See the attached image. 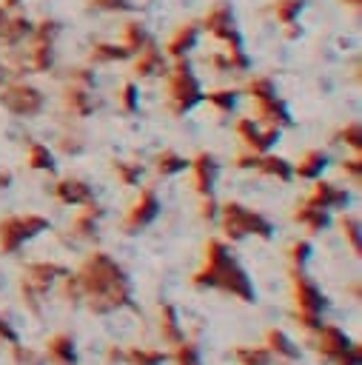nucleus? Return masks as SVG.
Returning <instances> with one entry per match:
<instances>
[{
    "mask_svg": "<svg viewBox=\"0 0 362 365\" xmlns=\"http://www.w3.org/2000/svg\"><path fill=\"white\" fill-rule=\"evenodd\" d=\"M77 282H80V291L88 297V308L94 314H111L128 305L131 299V282L125 271L105 251H94L83 259L77 271Z\"/></svg>",
    "mask_w": 362,
    "mask_h": 365,
    "instance_id": "f257e3e1",
    "label": "nucleus"
},
{
    "mask_svg": "<svg viewBox=\"0 0 362 365\" xmlns=\"http://www.w3.org/2000/svg\"><path fill=\"white\" fill-rule=\"evenodd\" d=\"M191 285L219 288L242 302H254V285H251L248 274L234 262V257L228 254V245L222 240L205 242V259H202V268L191 277Z\"/></svg>",
    "mask_w": 362,
    "mask_h": 365,
    "instance_id": "f03ea898",
    "label": "nucleus"
},
{
    "mask_svg": "<svg viewBox=\"0 0 362 365\" xmlns=\"http://www.w3.org/2000/svg\"><path fill=\"white\" fill-rule=\"evenodd\" d=\"M63 31V23L57 17H40L31 26L29 40L23 43L26 48H20V57H9L23 74H46L54 66V46L57 37Z\"/></svg>",
    "mask_w": 362,
    "mask_h": 365,
    "instance_id": "7ed1b4c3",
    "label": "nucleus"
},
{
    "mask_svg": "<svg viewBox=\"0 0 362 365\" xmlns=\"http://www.w3.org/2000/svg\"><path fill=\"white\" fill-rule=\"evenodd\" d=\"M202 100V86L188 63V57L171 60L165 71V108L174 117H182Z\"/></svg>",
    "mask_w": 362,
    "mask_h": 365,
    "instance_id": "20e7f679",
    "label": "nucleus"
},
{
    "mask_svg": "<svg viewBox=\"0 0 362 365\" xmlns=\"http://www.w3.org/2000/svg\"><path fill=\"white\" fill-rule=\"evenodd\" d=\"M217 220H219V228H222V234H225L228 240H242V237H248V234L268 240L271 231H274L271 222H268L259 211H254V208H248V205H242V202H234V200L219 205Z\"/></svg>",
    "mask_w": 362,
    "mask_h": 365,
    "instance_id": "39448f33",
    "label": "nucleus"
},
{
    "mask_svg": "<svg viewBox=\"0 0 362 365\" xmlns=\"http://www.w3.org/2000/svg\"><path fill=\"white\" fill-rule=\"evenodd\" d=\"M200 31H205L211 40H217L222 48H245L242 46V34L237 29V17L234 9L225 0H217L205 9V14L200 17Z\"/></svg>",
    "mask_w": 362,
    "mask_h": 365,
    "instance_id": "423d86ee",
    "label": "nucleus"
},
{
    "mask_svg": "<svg viewBox=\"0 0 362 365\" xmlns=\"http://www.w3.org/2000/svg\"><path fill=\"white\" fill-rule=\"evenodd\" d=\"M48 228V220L43 214H11V217H3L0 220V251L3 254H11L17 251L23 242H29L31 237L43 234Z\"/></svg>",
    "mask_w": 362,
    "mask_h": 365,
    "instance_id": "0eeeda50",
    "label": "nucleus"
},
{
    "mask_svg": "<svg viewBox=\"0 0 362 365\" xmlns=\"http://www.w3.org/2000/svg\"><path fill=\"white\" fill-rule=\"evenodd\" d=\"M0 106L14 117H37L46 108V97L34 83H26L20 77L0 88Z\"/></svg>",
    "mask_w": 362,
    "mask_h": 365,
    "instance_id": "6e6552de",
    "label": "nucleus"
},
{
    "mask_svg": "<svg viewBox=\"0 0 362 365\" xmlns=\"http://www.w3.org/2000/svg\"><path fill=\"white\" fill-rule=\"evenodd\" d=\"M279 131H282V128L262 125V123H257L254 117H237V120H234V134H237V140L242 143L245 151H254V154H265V151L279 140Z\"/></svg>",
    "mask_w": 362,
    "mask_h": 365,
    "instance_id": "1a4fd4ad",
    "label": "nucleus"
},
{
    "mask_svg": "<svg viewBox=\"0 0 362 365\" xmlns=\"http://www.w3.org/2000/svg\"><path fill=\"white\" fill-rule=\"evenodd\" d=\"M157 214H160V197H157V191H154L151 185H145V188H140L137 200H134L131 208L125 211L123 228H125L128 234H137V231L145 228Z\"/></svg>",
    "mask_w": 362,
    "mask_h": 365,
    "instance_id": "9d476101",
    "label": "nucleus"
},
{
    "mask_svg": "<svg viewBox=\"0 0 362 365\" xmlns=\"http://www.w3.org/2000/svg\"><path fill=\"white\" fill-rule=\"evenodd\" d=\"M291 282H294L296 311H299V314H322V308H325V294L316 288V282H311V279L302 274V265H291Z\"/></svg>",
    "mask_w": 362,
    "mask_h": 365,
    "instance_id": "9b49d317",
    "label": "nucleus"
},
{
    "mask_svg": "<svg viewBox=\"0 0 362 365\" xmlns=\"http://www.w3.org/2000/svg\"><path fill=\"white\" fill-rule=\"evenodd\" d=\"M197 40H200V20H182L165 40V57L171 60H180V57H188L194 48H197Z\"/></svg>",
    "mask_w": 362,
    "mask_h": 365,
    "instance_id": "f8f14e48",
    "label": "nucleus"
},
{
    "mask_svg": "<svg viewBox=\"0 0 362 365\" xmlns=\"http://www.w3.org/2000/svg\"><path fill=\"white\" fill-rule=\"evenodd\" d=\"M91 91H94V88H88V86H80V83L66 80V86H63V108H66L74 120L91 117L94 108H97V100H94Z\"/></svg>",
    "mask_w": 362,
    "mask_h": 365,
    "instance_id": "ddd939ff",
    "label": "nucleus"
},
{
    "mask_svg": "<svg viewBox=\"0 0 362 365\" xmlns=\"http://www.w3.org/2000/svg\"><path fill=\"white\" fill-rule=\"evenodd\" d=\"M131 57H134V77H140V80L165 77V71H168V57H165V51H160L154 46V40L148 46H143L137 54H131Z\"/></svg>",
    "mask_w": 362,
    "mask_h": 365,
    "instance_id": "4468645a",
    "label": "nucleus"
},
{
    "mask_svg": "<svg viewBox=\"0 0 362 365\" xmlns=\"http://www.w3.org/2000/svg\"><path fill=\"white\" fill-rule=\"evenodd\" d=\"M188 168H191L194 191H197L200 197L214 194V180H217V160H214V154L197 151V154L188 160Z\"/></svg>",
    "mask_w": 362,
    "mask_h": 365,
    "instance_id": "2eb2a0df",
    "label": "nucleus"
},
{
    "mask_svg": "<svg viewBox=\"0 0 362 365\" xmlns=\"http://www.w3.org/2000/svg\"><path fill=\"white\" fill-rule=\"evenodd\" d=\"M314 334H316V351H319V356L325 362H336L351 345V339L331 322H319V328Z\"/></svg>",
    "mask_w": 362,
    "mask_h": 365,
    "instance_id": "dca6fc26",
    "label": "nucleus"
},
{
    "mask_svg": "<svg viewBox=\"0 0 362 365\" xmlns=\"http://www.w3.org/2000/svg\"><path fill=\"white\" fill-rule=\"evenodd\" d=\"M51 194L63 205H83V202L94 200V191H91V185L83 177H60L51 185Z\"/></svg>",
    "mask_w": 362,
    "mask_h": 365,
    "instance_id": "f3484780",
    "label": "nucleus"
},
{
    "mask_svg": "<svg viewBox=\"0 0 362 365\" xmlns=\"http://www.w3.org/2000/svg\"><path fill=\"white\" fill-rule=\"evenodd\" d=\"M125 60H131V51L120 40H94L86 54L88 66H111V63H125Z\"/></svg>",
    "mask_w": 362,
    "mask_h": 365,
    "instance_id": "a211bd4d",
    "label": "nucleus"
},
{
    "mask_svg": "<svg viewBox=\"0 0 362 365\" xmlns=\"http://www.w3.org/2000/svg\"><path fill=\"white\" fill-rule=\"evenodd\" d=\"M63 274H66V268L57 265V262H31V265H26L23 282H26L29 288H34L37 294H46Z\"/></svg>",
    "mask_w": 362,
    "mask_h": 365,
    "instance_id": "6ab92c4d",
    "label": "nucleus"
},
{
    "mask_svg": "<svg viewBox=\"0 0 362 365\" xmlns=\"http://www.w3.org/2000/svg\"><path fill=\"white\" fill-rule=\"evenodd\" d=\"M254 120L262 125H274V128H285L291 125V111L285 108V103L279 97H268V100H257L254 103Z\"/></svg>",
    "mask_w": 362,
    "mask_h": 365,
    "instance_id": "aec40b11",
    "label": "nucleus"
},
{
    "mask_svg": "<svg viewBox=\"0 0 362 365\" xmlns=\"http://www.w3.org/2000/svg\"><path fill=\"white\" fill-rule=\"evenodd\" d=\"M31 26H34V20L26 17V14H9L6 23H3V31H0V46L9 48V51L11 48H20L29 40Z\"/></svg>",
    "mask_w": 362,
    "mask_h": 365,
    "instance_id": "412c9836",
    "label": "nucleus"
},
{
    "mask_svg": "<svg viewBox=\"0 0 362 365\" xmlns=\"http://www.w3.org/2000/svg\"><path fill=\"white\" fill-rule=\"evenodd\" d=\"M305 200L311 205H319V208H342L348 202V191L333 185V182H328V180H316Z\"/></svg>",
    "mask_w": 362,
    "mask_h": 365,
    "instance_id": "4be33fe9",
    "label": "nucleus"
},
{
    "mask_svg": "<svg viewBox=\"0 0 362 365\" xmlns=\"http://www.w3.org/2000/svg\"><path fill=\"white\" fill-rule=\"evenodd\" d=\"M328 165V154L322 148H308L299 154L296 165H291V174L299 177V180H316Z\"/></svg>",
    "mask_w": 362,
    "mask_h": 365,
    "instance_id": "5701e85b",
    "label": "nucleus"
},
{
    "mask_svg": "<svg viewBox=\"0 0 362 365\" xmlns=\"http://www.w3.org/2000/svg\"><path fill=\"white\" fill-rule=\"evenodd\" d=\"M103 217V208L94 202V200H88V202H83V208H77V214L71 217V231L77 234V237H83V240H88V237H94V231H97V220Z\"/></svg>",
    "mask_w": 362,
    "mask_h": 365,
    "instance_id": "b1692460",
    "label": "nucleus"
},
{
    "mask_svg": "<svg viewBox=\"0 0 362 365\" xmlns=\"http://www.w3.org/2000/svg\"><path fill=\"white\" fill-rule=\"evenodd\" d=\"M46 359L51 365H74L77 354H74V339L68 334H54L46 342Z\"/></svg>",
    "mask_w": 362,
    "mask_h": 365,
    "instance_id": "393cba45",
    "label": "nucleus"
},
{
    "mask_svg": "<svg viewBox=\"0 0 362 365\" xmlns=\"http://www.w3.org/2000/svg\"><path fill=\"white\" fill-rule=\"evenodd\" d=\"M254 171H257V174H262V177L279 180V182H288V180L294 177V174H291V163H288L285 157H279V154H268V151L257 157Z\"/></svg>",
    "mask_w": 362,
    "mask_h": 365,
    "instance_id": "a878e982",
    "label": "nucleus"
},
{
    "mask_svg": "<svg viewBox=\"0 0 362 365\" xmlns=\"http://www.w3.org/2000/svg\"><path fill=\"white\" fill-rule=\"evenodd\" d=\"M294 222H299L302 228H308L311 234L322 231L328 225V208H319V205H311L308 200H302L296 208H294Z\"/></svg>",
    "mask_w": 362,
    "mask_h": 365,
    "instance_id": "bb28decb",
    "label": "nucleus"
},
{
    "mask_svg": "<svg viewBox=\"0 0 362 365\" xmlns=\"http://www.w3.org/2000/svg\"><path fill=\"white\" fill-rule=\"evenodd\" d=\"M120 43L131 54H137L143 46L151 43V34H148V29H145L143 20H123V26H120Z\"/></svg>",
    "mask_w": 362,
    "mask_h": 365,
    "instance_id": "cd10ccee",
    "label": "nucleus"
},
{
    "mask_svg": "<svg viewBox=\"0 0 362 365\" xmlns=\"http://www.w3.org/2000/svg\"><path fill=\"white\" fill-rule=\"evenodd\" d=\"M26 165L31 171H54V154L48 151V145L37 143V140H29L26 143Z\"/></svg>",
    "mask_w": 362,
    "mask_h": 365,
    "instance_id": "c85d7f7f",
    "label": "nucleus"
},
{
    "mask_svg": "<svg viewBox=\"0 0 362 365\" xmlns=\"http://www.w3.org/2000/svg\"><path fill=\"white\" fill-rule=\"evenodd\" d=\"M237 88H231V86H222V88H208V91H202V100L214 108V111H219V114H231L234 108H237Z\"/></svg>",
    "mask_w": 362,
    "mask_h": 365,
    "instance_id": "c756f323",
    "label": "nucleus"
},
{
    "mask_svg": "<svg viewBox=\"0 0 362 365\" xmlns=\"http://www.w3.org/2000/svg\"><path fill=\"white\" fill-rule=\"evenodd\" d=\"M185 168H188V157H182V154H177L171 148L160 151L157 160H154V171L160 177H174V174H182Z\"/></svg>",
    "mask_w": 362,
    "mask_h": 365,
    "instance_id": "7c9ffc66",
    "label": "nucleus"
},
{
    "mask_svg": "<svg viewBox=\"0 0 362 365\" xmlns=\"http://www.w3.org/2000/svg\"><path fill=\"white\" fill-rule=\"evenodd\" d=\"M265 348L271 351V356H282V359H296L299 356V348L279 331V328H271L265 334Z\"/></svg>",
    "mask_w": 362,
    "mask_h": 365,
    "instance_id": "2f4dec72",
    "label": "nucleus"
},
{
    "mask_svg": "<svg viewBox=\"0 0 362 365\" xmlns=\"http://www.w3.org/2000/svg\"><path fill=\"white\" fill-rule=\"evenodd\" d=\"M271 14L279 26H291V23H299V14L305 9V0H271Z\"/></svg>",
    "mask_w": 362,
    "mask_h": 365,
    "instance_id": "473e14b6",
    "label": "nucleus"
},
{
    "mask_svg": "<svg viewBox=\"0 0 362 365\" xmlns=\"http://www.w3.org/2000/svg\"><path fill=\"white\" fill-rule=\"evenodd\" d=\"M160 334H162V339L171 342V345H177V342L182 339V328H180L177 311H174V305H168V302L160 305Z\"/></svg>",
    "mask_w": 362,
    "mask_h": 365,
    "instance_id": "72a5a7b5",
    "label": "nucleus"
},
{
    "mask_svg": "<svg viewBox=\"0 0 362 365\" xmlns=\"http://www.w3.org/2000/svg\"><path fill=\"white\" fill-rule=\"evenodd\" d=\"M245 94L257 103V100H268V97H276V83L274 77L268 74H254L245 80Z\"/></svg>",
    "mask_w": 362,
    "mask_h": 365,
    "instance_id": "f704fd0d",
    "label": "nucleus"
},
{
    "mask_svg": "<svg viewBox=\"0 0 362 365\" xmlns=\"http://www.w3.org/2000/svg\"><path fill=\"white\" fill-rule=\"evenodd\" d=\"M336 225H339V231H342V237L348 240V245H351V251L359 257V251H362V234H359V217L356 214H339V220H336Z\"/></svg>",
    "mask_w": 362,
    "mask_h": 365,
    "instance_id": "c9c22d12",
    "label": "nucleus"
},
{
    "mask_svg": "<svg viewBox=\"0 0 362 365\" xmlns=\"http://www.w3.org/2000/svg\"><path fill=\"white\" fill-rule=\"evenodd\" d=\"M237 365H271V351L265 345H239L234 348Z\"/></svg>",
    "mask_w": 362,
    "mask_h": 365,
    "instance_id": "e433bc0d",
    "label": "nucleus"
},
{
    "mask_svg": "<svg viewBox=\"0 0 362 365\" xmlns=\"http://www.w3.org/2000/svg\"><path fill=\"white\" fill-rule=\"evenodd\" d=\"M117 106H120L123 114H137L140 111V88H137L134 80L120 83V88H117Z\"/></svg>",
    "mask_w": 362,
    "mask_h": 365,
    "instance_id": "4c0bfd02",
    "label": "nucleus"
},
{
    "mask_svg": "<svg viewBox=\"0 0 362 365\" xmlns=\"http://www.w3.org/2000/svg\"><path fill=\"white\" fill-rule=\"evenodd\" d=\"M333 137H336V143L348 145L353 154H362V125L356 120H348L345 125H339V131Z\"/></svg>",
    "mask_w": 362,
    "mask_h": 365,
    "instance_id": "58836bf2",
    "label": "nucleus"
},
{
    "mask_svg": "<svg viewBox=\"0 0 362 365\" xmlns=\"http://www.w3.org/2000/svg\"><path fill=\"white\" fill-rule=\"evenodd\" d=\"M111 171L117 177L120 185H137L140 177H143V165L140 163H131V160H114L111 163Z\"/></svg>",
    "mask_w": 362,
    "mask_h": 365,
    "instance_id": "ea45409f",
    "label": "nucleus"
},
{
    "mask_svg": "<svg viewBox=\"0 0 362 365\" xmlns=\"http://www.w3.org/2000/svg\"><path fill=\"white\" fill-rule=\"evenodd\" d=\"M123 359L128 365H162L168 359L165 351H154V348H131L123 354Z\"/></svg>",
    "mask_w": 362,
    "mask_h": 365,
    "instance_id": "a19ab883",
    "label": "nucleus"
},
{
    "mask_svg": "<svg viewBox=\"0 0 362 365\" xmlns=\"http://www.w3.org/2000/svg\"><path fill=\"white\" fill-rule=\"evenodd\" d=\"M171 356H174L177 365H202L197 345H194V342H185V339H180V342L174 345V354H171Z\"/></svg>",
    "mask_w": 362,
    "mask_h": 365,
    "instance_id": "79ce46f5",
    "label": "nucleus"
},
{
    "mask_svg": "<svg viewBox=\"0 0 362 365\" xmlns=\"http://www.w3.org/2000/svg\"><path fill=\"white\" fill-rule=\"evenodd\" d=\"M86 6L94 11H105V14H123L134 9L131 0H86Z\"/></svg>",
    "mask_w": 362,
    "mask_h": 365,
    "instance_id": "37998d69",
    "label": "nucleus"
},
{
    "mask_svg": "<svg viewBox=\"0 0 362 365\" xmlns=\"http://www.w3.org/2000/svg\"><path fill=\"white\" fill-rule=\"evenodd\" d=\"M66 80H71V83H80V86H88V88H94L97 86V77H94V66H71L68 68V74H66Z\"/></svg>",
    "mask_w": 362,
    "mask_h": 365,
    "instance_id": "c03bdc74",
    "label": "nucleus"
},
{
    "mask_svg": "<svg viewBox=\"0 0 362 365\" xmlns=\"http://www.w3.org/2000/svg\"><path fill=\"white\" fill-rule=\"evenodd\" d=\"M83 145H86L83 137H80V134H71V131H63L60 140H57V148H60L63 154H80Z\"/></svg>",
    "mask_w": 362,
    "mask_h": 365,
    "instance_id": "a18cd8bd",
    "label": "nucleus"
},
{
    "mask_svg": "<svg viewBox=\"0 0 362 365\" xmlns=\"http://www.w3.org/2000/svg\"><path fill=\"white\" fill-rule=\"evenodd\" d=\"M339 171H342V174H345L351 182H359V180H362V154H353V157L342 160Z\"/></svg>",
    "mask_w": 362,
    "mask_h": 365,
    "instance_id": "49530a36",
    "label": "nucleus"
},
{
    "mask_svg": "<svg viewBox=\"0 0 362 365\" xmlns=\"http://www.w3.org/2000/svg\"><path fill=\"white\" fill-rule=\"evenodd\" d=\"M308 254H311V242H308V240H296V242H291V248H288L291 265H305Z\"/></svg>",
    "mask_w": 362,
    "mask_h": 365,
    "instance_id": "de8ad7c7",
    "label": "nucleus"
},
{
    "mask_svg": "<svg viewBox=\"0 0 362 365\" xmlns=\"http://www.w3.org/2000/svg\"><path fill=\"white\" fill-rule=\"evenodd\" d=\"M20 77H23V71H20L9 57H3V60H0V88L9 86V83H14V80H20Z\"/></svg>",
    "mask_w": 362,
    "mask_h": 365,
    "instance_id": "09e8293b",
    "label": "nucleus"
},
{
    "mask_svg": "<svg viewBox=\"0 0 362 365\" xmlns=\"http://www.w3.org/2000/svg\"><path fill=\"white\" fill-rule=\"evenodd\" d=\"M11 354L20 365H40V354H34L31 348H23L20 342H11Z\"/></svg>",
    "mask_w": 362,
    "mask_h": 365,
    "instance_id": "8fccbe9b",
    "label": "nucleus"
},
{
    "mask_svg": "<svg viewBox=\"0 0 362 365\" xmlns=\"http://www.w3.org/2000/svg\"><path fill=\"white\" fill-rule=\"evenodd\" d=\"M333 365H362V348H359V342H351L348 351H345Z\"/></svg>",
    "mask_w": 362,
    "mask_h": 365,
    "instance_id": "3c124183",
    "label": "nucleus"
},
{
    "mask_svg": "<svg viewBox=\"0 0 362 365\" xmlns=\"http://www.w3.org/2000/svg\"><path fill=\"white\" fill-rule=\"evenodd\" d=\"M217 211H219V208H217L214 194L200 197V217H202V220H208V222H211V220H217Z\"/></svg>",
    "mask_w": 362,
    "mask_h": 365,
    "instance_id": "603ef678",
    "label": "nucleus"
},
{
    "mask_svg": "<svg viewBox=\"0 0 362 365\" xmlns=\"http://www.w3.org/2000/svg\"><path fill=\"white\" fill-rule=\"evenodd\" d=\"M20 291H23V302H26V308H29L31 314H40V294H37L34 288H29L26 282H20Z\"/></svg>",
    "mask_w": 362,
    "mask_h": 365,
    "instance_id": "864d4df0",
    "label": "nucleus"
},
{
    "mask_svg": "<svg viewBox=\"0 0 362 365\" xmlns=\"http://www.w3.org/2000/svg\"><path fill=\"white\" fill-rule=\"evenodd\" d=\"M0 339H6V342H17V334H14V328L6 322V317H0Z\"/></svg>",
    "mask_w": 362,
    "mask_h": 365,
    "instance_id": "5fc2aeb1",
    "label": "nucleus"
},
{
    "mask_svg": "<svg viewBox=\"0 0 362 365\" xmlns=\"http://www.w3.org/2000/svg\"><path fill=\"white\" fill-rule=\"evenodd\" d=\"M9 185H11V174L0 165V191H3V188H9Z\"/></svg>",
    "mask_w": 362,
    "mask_h": 365,
    "instance_id": "6e6d98bb",
    "label": "nucleus"
},
{
    "mask_svg": "<svg viewBox=\"0 0 362 365\" xmlns=\"http://www.w3.org/2000/svg\"><path fill=\"white\" fill-rule=\"evenodd\" d=\"M345 9H353V11H359L362 9V0H339Z\"/></svg>",
    "mask_w": 362,
    "mask_h": 365,
    "instance_id": "4d7b16f0",
    "label": "nucleus"
},
{
    "mask_svg": "<svg viewBox=\"0 0 362 365\" xmlns=\"http://www.w3.org/2000/svg\"><path fill=\"white\" fill-rule=\"evenodd\" d=\"M20 3H23V0H0V6H3L6 11H9V9H14V6H20Z\"/></svg>",
    "mask_w": 362,
    "mask_h": 365,
    "instance_id": "13d9d810",
    "label": "nucleus"
},
{
    "mask_svg": "<svg viewBox=\"0 0 362 365\" xmlns=\"http://www.w3.org/2000/svg\"><path fill=\"white\" fill-rule=\"evenodd\" d=\"M6 17H9V11L0 6V31H3V23H6Z\"/></svg>",
    "mask_w": 362,
    "mask_h": 365,
    "instance_id": "bf43d9fd",
    "label": "nucleus"
}]
</instances>
